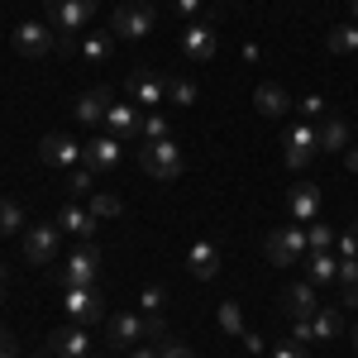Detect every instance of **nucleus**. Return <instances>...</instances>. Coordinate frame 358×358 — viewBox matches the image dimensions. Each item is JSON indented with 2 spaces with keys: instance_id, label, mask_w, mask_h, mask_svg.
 Returning <instances> with one entry per match:
<instances>
[{
  "instance_id": "obj_1",
  "label": "nucleus",
  "mask_w": 358,
  "mask_h": 358,
  "mask_svg": "<svg viewBox=\"0 0 358 358\" xmlns=\"http://www.w3.org/2000/svg\"><path fill=\"white\" fill-rule=\"evenodd\" d=\"M138 167H143L153 182H177L182 167H187V158H182V148H177L172 138H148V143L138 148Z\"/></svg>"
},
{
  "instance_id": "obj_2",
  "label": "nucleus",
  "mask_w": 358,
  "mask_h": 358,
  "mask_svg": "<svg viewBox=\"0 0 358 358\" xmlns=\"http://www.w3.org/2000/svg\"><path fill=\"white\" fill-rule=\"evenodd\" d=\"M96 15V0H48V20H53L57 38H77Z\"/></svg>"
},
{
  "instance_id": "obj_3",
  "label": "nucleus",
  "mask_w": 358,
  "mask_h": 358,
  "mask_svg": "<svg viewBox=\"0 0 358 358\" xmlns=\"http://www.w3.org/2000/svg\"><path fill=\"white\" fill-rule=\"evenodd\" d=\"M306 229L301 224H282V229H273L268 234V263H277V268H292V263H301L306 258Z\"/></svg>"
},
{
  "instance_id": "obj_4",
  "label": "nucleus",
  "mask_w": 358,
  "mask_h": 358,
  "mask_svg": "<svg viewBox=\"0 0 358 358\" xmlns=\"http://www.w3.org/2000/svg\"><path fill=\"white\" fill-rule=\"evenodd\" d=\"M153 24H158V10H153L148 0H124V5L115 10V20H110V29L120 38H143Z\"/></svg>"
},
{
  "instance_id": "obj_5",
  "label": "nucleus",
  "mask_w": 358,
  "mask_h": 358,
  "mask_svg": "<svg viewBox=\"0 0 358 358\" xmlns=\"http://www.w3.org/2000/svg\"><path fill=\"white\" fill-rule=\"evenodd\" d=\"M320 153V134H315V124L310 120H301V124H292L287 129V143H282V158H287V167L292 172H301L310 158Z\"/></svg>"
},
{
  "instance_id": "obj_6",
  "label": "nucleus",
  "mask_w": 358,
  "mask_h": 358,
  "mask_svg": "<svg viewBox=\"0 0 358 358\" xmlns=\"http://www.w3.org/2000/svg\"><path fill=\"white\" fill-rule=\"evenodd\" d=\"M96 273H101V248L96 244H82L67 263H62V273H57V282H62V292L67 287H91L96 282Z\"/></svg>"
},
{
  "instance_id": "obj_7",
  "label": "nucleus",
  "mask_w": 358,
  "mask_h": 358,
  "mask_svg": "<svg viewBox=\"0 0 358 358\" xmlns=\"http://www.w3.org/2000/svg\"><path fill=\"white\" fill-rule=\"evenodd\" d=\"M62 306H67V315H72L77 325H96V320L106 315V296L96 292V282H91V287H67Z\"/></svg>"
},
{
  "instance_id": "obj_8",
  "label": "nucleus",
  "mask_w": 358,
  "mask_h": 358,
  "mask_svg": "<svg viewBox=\"0 0 358 358\" xmlns=\"http://www.w3.org/2000/svg\"><path fill=\"white\" fill-rule=\"evenodd\" d=\"M57 239H62V229H57L53 220L48 224H34L24 234V258L34 263V268H43L48 258H57Z\"/></svg>"
},
{
  "instance_id": "obj_9",
  "label": "nucleus",
  "mask_w": 358,
  "mask_h": 358,
  "mask_svg": "<svg viewBox=\"0 0 358 358\" xmlns=\"http://www.w3.org/2000/svg\"><path fill=\"white\" fill-rule=\"evenodd\" d=\"M182 57H187L192 67H206V62L215 57V29L210 24H187L182 29Z\"/></svg>"
},
{
  "instance_id": "obj_10",
  "label": "nucleus",
  "mask_w": 358,
  "mask_h": 358,
  "mask_svg": "<svg viewBox=\"0 0 358 358\" xmlns=\"http://www.w3.org/2000/svg\"><path fill=\"white\" fill-rule=\"evenodd\" d=\"M53 24H20L15 29V53L24 57H48L53 53Z\"/></svg>"
},
{
  "instance_id": "obj_11",
  "label": "nucleus",
  "mask_w": 358,
  "mask_h": 358,
  "mask_svg": "<svg viewBox=\"0 0 358 358\" xmlns=\"http://www.w3.org/2000/svg\"><path fill=\"white\" fill-rule=\"evenodd\" d=\"M282 310H287L292 320H310V315L320 310V296H315V282H292V287L282 292Z\"/></svg>"
},
{
  "instance_id": "obj_12",
  "label": "nucleus",
  "mask_w": 358,
  "mask_h": 358,
  "mask_svg": "<svg viewBox=\"0 0 358 358\" xmlns=\"http://www.w3.org/2000/svg\"><path fill=\"white\" fill-rule=\"evenodd\" d=\"M38 158L48 167H72V163H82V143L72 134H48L38 143Z\"/></svg>"
},
{
  "instance_id": "obj_13",
  "label": "nucleus",
  "mask_w": 358,
  "mask_h": 358,
  "mask_svg": "<svg viewBox=\"0 0 358 358\" xmlns=\"http://www.w3.org/2000/svg\"><path fill=\"white\" fill-rule=\"evenodd\" d=\"M82 163L91 172H115V163H120V138L101 134V138H91V143H82Z\"/></svg>"
},
{
  "instance_id": "obj_14",
  "label": "nucleus",
  "mask_w": 358,
  "mask_h": 358,
  "mask_svg": "<svg viewBox=\"0 0 358 358\" xmlns=\"http://www.w3.org/2000/svg\"><path fill=\"white\" fill-rule=\"evenodd\" d=\"M129 101L143 106V110H153V106H163V101H167V82H163V77H153V72H138V77H129Z\"/></svg>"
},
{
  "instance_id": "obj_15",
  "label": "nucleus",
  "mask_w": 358,
  "mask_h": 358,
  "mask_svg": "<svg viewBox=\"0 0 358 358\" xmlns=\"http://www.w3.org/2000/svg\"><path fill=\"white\" fill-rule=\"evenodd\" d=\"M86 349H91V334H86V325H62V330H53V358H86Z\"/></svg>"
},
{
  "instance_id": "obj_16",
  "label": "nucleus",
  "mask_w": 358,
  "mask_h": 358,
  "mask_svg": "<svg viewBox=\"0 0 358 358\" xmlns=\"http://www.w3.org/2000/svg\"><path fill=\"white\" fill-rule=\"evenodd\" d=\"M253 106H258V115H268V120H282V115L292 110V96H287L277 82H263L258 91H253Z\"/></svg>"
},
{
  "instance_id": "obj_17",
  "label": "nucleus",
  "mask_w": 358,
  "mask_h": 358,
  "mask_svg": "<svg viewBox=\"0 0 358 358\" xmlns=\"http://www.w3.org/2000/svg\"><path fill=\"white\" fill-rule=\"evenodd\" d=\"M315 134H320V153H344V148H349V124H344L339 115H325V120L315 124Z\"/></svg>"
},
{
  "instance_id": "obj_18",
  "label": "nucleus",
  "mask_w": 358,
  "mask_h": 358,
  "mask_svg": "<svg viewBox=\"0 0 358 358\" xmlns=\"http://www.w3.org/2000/svg\"><path fill=\"white\" fill-rule=\"evenodd\" d=\"M287 210H292V220H315L320 215V187L315 182H301L292 201H287Z\"/></svg>"
},
{
  "instance_id": "obj_19",
  "label": "nucleus",
  "mask_w": 358,
  "mask_h": 358,
  "mask_svg": "<svg viewBox=\"0 0 358 358\" xmlns=\"http://www.w3.org/2000/svg\"><path fill=\"white\" fill-rule=\"evenodd\" d=\"M106 124H110L115 138H129V134L143 129V115H138L134 101H129V106H110V110H106Z\"/></svg>"
},
{
  "instance_id": "obj_20",
  "label": "nucleus",
  "mask_w": 358,
  "mask_h": 358,
  "mask_svg": "<svg viewBox=\"0 0 358 358\" xmlns=\"http://www.w3.org/2000/svg\"><path fill=\"white\" fill-rule=\"evenodd\" d=\"M57 229H67V234H77V239H91V229H96V215H91V210H82V206H77V201H72V206H62V210H57Z\"/></svg>"
},
{
  "instance_id": "obj_21",
  "label": "nucleus",
  "mask_w": 358,
  "mask_h": 358,
  "mask_svg": "<svg viewBox=\"0 0 358 358\" xmlns=\"http://www.w3.org/2000/svg\"><path fill=\"white\" fill-rule=\"evenodd\" d=\"M187 268H192V277H201V282H206V277H215V273H220V253H215V244H206V239L192 244Z\"/></svg>"
},
{
  "instance_id": "obj_22",
  "label": "nucleus",
  "mask_w": 358,
  "mask_h": 358,
  "mask_svg": "<svg viewBox=\"0 0 358 358\" xmlns=\"http://www.w3.org/2000/svg\"><path fill=\"white\" fill-rule=\"evenodd\" d=\"M143 315H115L110 320V344L115 349H129V344H138V339H143Z\"/></svg>"
},
{
  "instance_id": "obj_23",
  "label": "nucleus",
  "mask_w": 358,
  "mask_h": 358,
  "mask_svg": "<svg viewBox=\"0 0 358 358\" xmlns=\"http://www.w3.org/2000/svg\"><path fill=\"white\" fill-rule=\"evenodd\" d=\"M106 110H110V91H106V86L86 91L82 101H77V120H82V124H101V120H106Z\"/></svg>"
},
{
  "instance_id": "obj_24",
  "label": "nucleus",
  "mask_w": 358,
  "mask_h": 358,
  "mask_svg": "<svg viewBox=\"0 0 358 358\" xmlns=\"http://www.w3.org/2000/svg\"><path fill=\"white\" fill-rule=\"evenodd\" d=\"M334 277H339V253H310V282L330 287Z\"/></svg>"
},
{
  "instance_id": "obj_25",
  "label": "nucleus",
  "mask_w": 358,
  "mask_h": 358,
  "mask_svg": "<svg viewBox=\"0 0 358 358\" xmlns=\"http://www.w3.org/2000/svg\"><path fill=\"white\" fill-rule=\"evenodd\" d=\"M110 48H115L110 34H86L82 38V57L86 62H110Z\"/></svg>"
},
{
  "instance_id": "obj_26",
  "label": "nucleus",
  "mask_w": 358,
  "mask_h": 358,
  "mask_svg": "<svg viewBox=\"0 0 358 358\" xmlns=\"http://www.w3.org/2000/svg\"><path fill=\"white\" fill-rule=\"evenodd\" d=\"M334 334H339V310L320 306V310L310 315V339H334Z\"/></svg>"
},
{
  "instance_id": "obj_27",
  "label": "nucleus",
  "mask_w": 358,
  "mask_h": 358,
  "mask_svg": "<svg viewBox=\"0 0 358 358\" xmlns=\"http://www.w3.org/2000/svg\"><path fill=\"white\" fill-rule=\"evenodd\" d=\"M196 96H201V91H196L192 77H172V82H167V101H172V106H196Z\"/></svg>"
},
{
  "instance_id": "obj_28",
  "label": "nucleus",
  "mask_w": 358,
  "mask_h": 358,
  "mask_svg": "<svg viewBox=\"0 0 358 358\" xmlns=\"http://www.w3.org/2000/svg\"><path fill=\"white\" fill-rule=\"evenodd\" d=\"M330 48L334 53H358V24H334L330 29Z\"/></svg>"
},
{
  "instance_id": "obj_29",
  "label": "nucleus",
  "mask_w": 358,
  "mask_h": 358,
  "mask_svg": "<svg viewBox=\"0 0 358 358\" xmlns=\"http://www.w3.org/2000/svg\"><path fill=\"white\" fill-rule=\"evenodd\" d=\"M91 215H96V220L120 215V196H115V192H96V196H91Z\"/></svg>"
},
{
  "instance_id": "obj_30",
  "label": "nucleus",
  "mask_w": 358,
  "mask_h": 358,
  "mask_svg": "<svg viewBox=\"0 0 358 358\" xmlns=\"http://www.w3.org/2000/svg\"><path fill=\"white\" fill-rule=\"evenodd\" d=\"M15 229H24V210L15 201H0V234H15Z\"/></svg>"
},
{
  "instance_id": "obj_31",
  "label": "nucleus",
  "mask_w": 358,
  "mask_h": 358,
  "mask_svg": "<svg viewBox=\"0 0 358 358\" xmlns=\"http://www.w3.org/2000/svg\"><path fill=\"white\" fill-rule=\"evenodd\" d=\"M138 134H143V143H148V138H172V134H167V120L158 110L143 115V129H138Z\"/></svg>"
},
{
  "instance_id": "obj_32",
  "label": "nucleus",
  "mask_w": 358,
  "mask_h": 358,
  "mask_svg": "<svg viewBox=\"0 0 358 358\" xmlns=\"http://www.w3.org/2000/svg\"><path fill=\"white\" fill-rule=\"evenodd\" d=\"M334 253H339V258H358V220L334 239Z\"/></svg>"
},
{
  "instance_id": "obj_33",
  "label": "nucleus",
  "mask_w": 358,
  "mask_h": 358,
  "mask_svg": "<svg viewBox=\"0 0 358 358\" xmlns=\"http://www.w3.org/2000/svg\"><path fill=\"white\" fill-rule=\"evenodd\" d=\"M306 244H310V253H330L334 234L325 229V224H310V234H306Z\"/></svg>"
},
{
  "instance_id": "obj_34",
  "label": "nucleus",
  "mask_w": 358,
  "mask_h": 358,
  "mask_svg": "<svg viewBox=\"0 0 358 358\" xmlns=\"http://www.w3.org/2000/svg\"><path fill=\"white\" fill-rule=\"evenodd\" d=\"M220 325H224L229 334H244V315H239V306H234V301L220 306Z\"/></svg>"
},
{
  "instance_id": "obj_35",
  "label": "nucleus",
  "mask_w": 358,
  "mask_h": 358,
  "mask_svg": "<svg viewBox=\"0 0 358 358\" xmlns=\"http://www.w3.org/2000/svg\"><path fill=\"white\" fill-rule=\"evenodd\" d=\"M67 192H72V196H86V192H91V167H72V177H67Z\"/></svg>"
},
{
  "instance_id": "obj_36",
  "label": "nucleus",
  "mask_w": 358,
  "mask_h": 358,
  "mask_svg": "<svg viewBox=\"0 0 358 358\" xmlns=\"http://www.w3.org/2000/svg\"><path fill=\"white\" fill-rule=\"evenodd\" d=\"M138 301H143V310H148V315H158V310H163V301H167V292H163V287H143V296H138Z\"/></svg>"
},
{
  "instance_id": "obj_37",
  "label": "nucleus",
  "mask_w": 358,
  "mask_h": 358,
  "mask_svg": "<svg viewBox=\"0 0 358 358\" xmlns=\"http://www.w3.org/2000/svg\"><path fill=\"white\" fill-rule=\"evenodd\" d=\"M301 115L310 120V124H315V120H325V101H320V96H306V101H301Z\"/></svg>"
},
{
  "instance_id": "obj_38",
  "label": "nucleus",
  "mask_w": 358,
  "mask_h": 358,
  "mask_svg": "<svg viewBox=\"0 0 358 358\" xmlns=\"http://www.w3.org/2000/svg\"><path fill=\"white\" fill-rule=\"evenodd\" d=\"M158 358H196L187 344H172V339H163V349H158Z\"/></svg>"
},
{
  "instance_id": "obj_39",
  "label": "nucleus",
  "mask_w": 358,
  "mask_h": 358,
  "mask_svg": "<svg viewBox=\"0 0 358 358\" xmlns=\"http://www.w3.org/2000/svg\"><path fill=\"white\" fill-rule=\"evenodd\" d=\"M273 358H306V344H296V339H292V344H277Z\"/></svg>"
},
{
  "instance_id": "obj_40",
  "label": "nucleus",
  "mask_w": 358,
  "mask_h": 358,
  "mask_svg": "<svg viewBox=\"0 0 358 358\" xmlns=\"http://www.w3.org/2000/svg\"><path fill=\"white\" fill-rule=\"evenodd\" d=\"M0 358H15V339H10L5 330H0Z\"/></svg>"
},
{
  "instance_id": "obj_41",
  "label": "nucleus",
  "mask_w": 358,
  "mask_h": 358,
  "mask_svg": "<svg viewBox=\"0 0 358 358\" xmlns=\"http://www.w3.org/2000/svg\"><path fill=\"white\" fill-rule=\"evenodd\" d=\"M344 163H349V172H358V148H344Z\"/></svg>"
},
{
  "instance_id": "obj_42",
  "label": "nucleus",
  "mask_w": 358,
  "mask_h": 358,
  "mask_svg": "<svg viewBox=\"0 0 358 358\" xmlns=\"http://www.w3.org/2000/svg\"><path fill=\"white\" fill-rule=\"evenodd\" d=\"M196 5H201V0H177V10H182V15H196Z\"/></svg>"
},
{
  "instance_id": "obj_43",
  "label": "nucleus",
  "mask_w": 358,
  "mask_h": 358,
  "mask_svg": "<svg viewBox=\"0 0 358 358\" xmlns=\"http://www.w3.org/2000/svg\"><path fill=\"white\" fill-rule=\"evenodd\" d=\"M129 358H158V354H148V349H134V354H129Z\"/></svg>"
},
{
  "instance_id": "obj_44",
  "label": "nucleus",
  "mask_w": 358,
  "mask_h": 358,
  "mask_svg": "<svg viewBox=\"0 0 358 358\" xmlns=\"http://www.w3.org/2000/svg\"><path fill=\"white\" fill-rule=\"evenodd\" d=\"M0 301H5V263H0Z\"/></svg>"
},
{
  "instance_id": "obj_45",
  "label": "nucleus",
  "mask_w": 358,
  "mask_h": 358,
  "mask_svg": "<svg viewBox=\"0 0 358 358\" xmlns=\"http://www.w3.org/2000/svg\"><path fill=\"white\" fill-rule=\"evenodd\" d=\"M354 20H358V0H354Z\"/></svg>"
},
{
  "instance_id": "obj_46",
  "label": "nucleus",
  "mask_w": 358,
  "mask_h": 358,
  "mask_svg": "<svg viewBox=\"0 0 358 358\" xmlns=\"http://www.w3.org/2000/svg\"><path fill=\"white\" fill-rule=\"evenodd\" d=\"M354 344H358V334H354Z\"/></svg>"
},
{
  "instance_id": "obj_47",
  "label": "nucleus",
  "mask_w": 358,
  "mask_h": 358,
  "mask_svg": "<svg viewBox=\"0 0 358 358\" xmlns=\"http://www.w3.org/2000/svg\"><path fill=\"white\" fill-rule=\"evenodd\" d=\"M38 358H48V354H38Z\"/></svg>"
}]
</instances>
